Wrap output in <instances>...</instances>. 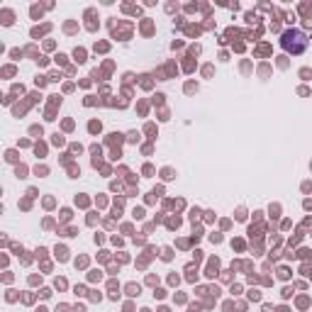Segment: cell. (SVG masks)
<instances>
[{
  "label": "cell",
  "mask_w": 312,
  "mask_h": 312,
  "mask_svg": "<svg viewBox=\"0 0 312 312\" xmlns=\"http://www.w3.org/2000/svg\"><path fill=\"white\" fill-rule=\"evenodd\" d=\"M283 46H285L288 51H293V54H302V51H305V46H307V39H305L302 32L290 30V32H285V34H283Z\"/></svg>",
  "instance_id": "cell-1"
},
{
  "label": "cell",
  "mask_w": 312,
  "mask_h": 312,
  "mask_svg": "<svg viewBox=\"0 0 312 312\" xmlns=\"http://www.w3.org/2000/svg\"><path fill=\"white\" fill-rule=\"evenodd\" d=\"M2 22H5V25H10V22H12V12H10V10H5V12H2Z\"/></svg>",
  "instance_id": "cell-2"
},
{
  "label": "cell",
  "mask_w": 312,
  "mask_h": 312,
  "mask_svg": "<svg viewBox=\"0 0 312 312\" xmlns=\"http://www.w3.org/2000/svg\"><path fill=\"white\" fill-rule=\"evenodd\" d=\"M76 59H78V61H85V54H83V49H76Z\"/></svg>",
  "instance_id": "cell-3"
},
{
  "label": "cell",
  "mask_w": 312,
  "mask_h": 312,
  "mask_svg": "<svg viewBox=\"0 0 312 312\" xmlns=\"http://www.w3.org/2000/svg\"><path fill=\"white\" fill-rule=\"evenodd\" d=\"M127 290H129V295H137V293H139V288H137V285H129Z\"/></svg>",
  "instance_id": "cell-4"
}]
</instances>
